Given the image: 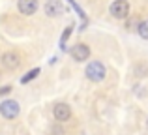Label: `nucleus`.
Wrapping results in <instances>:
<instances>
[{"label": "nucleus", "mask_w": 148, "mask_h": 135, "mask_svg": "<svg viewBox=\"0 0 148 135\" xmlns=\"http://www.w3.org/2000/svg\"><path fill=\"white\" fill-rule=\"evenodd\" d=\"M69 55H71V58L77 60V62H84V60H88V56H90V49L84 43H79L69 51Z\"/></svg>", "instance_id": "obj_4"}, {"label": "nucleus", "mask_w": 148, "mask_h": 135, "mask_svg": "<svg viewBox=\"0 0 148 135\" xmlns=\"http://www.w3.org/2000/svg\"><path fill=\"white\" fill-rule=\"evenodd\" d=\"M11 92V86H2L0 88V96H6V94H10Z\"/></svg>", "instance_id": "obj_11"}, {"label": "nucleus", "mask_w": 148, "mask_h": 135, "mask_svg": "<svg viewBox=\"0 0 148 135\" xmlns=\"http://www.w3.org/2000/svg\"><path fill=\"white\" fill-rule=\"evenodd\" d=\"M137 32H139V36H141V38H145V40H148V19H146V21H143L141 25H139Z\"/></svg>", "instance_id": "obj_10"}, {"label": "nucleus", "mask_w": 148, "mask_h": 135, "mask_svg": "<svg viewBox=\"0 0 148 135\" xmlns=\"http://www.w3.org/2000/svg\"><path fill=\"white\" fill-rule=\"evenodd\" d=\"M45 13H47L49 17H58V15L64 13V4H62L60 0H47V4H45Z\"/></svg>", "instance_id": "obj_6"}, {"label": "nucleus", "mask_w": 148, "mask_h": 135, "mask_svg": "<svg viewBox=\"0 0 148 135\" xmlns=\"http://www.w3.org/2000/svg\"><path fill=\"white\" fill-rule=\"evenodd\" d=\"M17 8L23 15H32L38 10V0H19Z\"/></svg>", "instance_id": "obj_7"}, {"label": "nucleus", "mask_w": 148, "mask_h": 135, "mask_svg": "<svg viewBox=\"0 0 148 135\" xmlns=\"http://www.w3.org/2000/svg\"><path fill=\"white\" fill-rule=\"evenodd\" d=\"M38 73H40V68H34L32 71H28V73H26L25 77H23V79H21V83H23V84H26V83H28V81L36 79V77H38Z\"/></svg>", "instance_id": "obj_9"}, {"label": "nucleus", "mask_w": 148, "mask_h": 135, "mask_svg": "<svg viewBox=\"0 0 148 135\" xmlns=\"http://www.w3.org/2000/svg\"><path fill=\"white\" fill-rule=\"evenodd\" d=\"M2 66L8 68V69L19 68V56L15 55V53H6V55H2Z\"/></svg>", "instance_id": "obj_8"}, {"label": "nucleus", "mask_w": 148, "mask_h": 135, "mask_svg": "<svg viewBox=\"0 0 148 135\" xmlns=\"http://www.w3.org/2000/svg\"><path fill=\"white\" fill-rule=\"evenodd\" d=\"M146 126H148V122H146Z\"/></svg>", "instance_id": "obj_12"}, {"label": "nucleus", "mask_w": 148, "mask_h": 135, "mask_svg": "<svg viewBox=\"0 0 148 135\" xmlns=\"http://www.w3.org/2000/svg\"><path fill=\"white\" fill-rule=\"evenodd\" d=\"M53 114H54V118H56L58 122H66V120H69V116H71V109H69L68 103H56L54 109H53Z\"/></svg>", "instance_id": "obj_5"}, {"label": "nucleus", "mask_w": 148, "mask_h": 135, "mask_svg": "<svg viewBox=\"0 0 148 135\" xmlns=\"http://www.w3.org/2000/svg\"><path fill=\"white\" fill-rule=\"evenodd\" d=\"M130 13V4L127 0H114L111 4V15L116 19H126Z\"/></svg>", "instance_id": "obj_2"}, {"label": "nucleus", "mask_w": 148, "mask_h": 135, "mask_svg": "<svg viewBox=\"0 0 148 135\" xmlns=\"http://www.w3.org/2000/svg\"><path fill=\"white\" fill-rule=\"evenodd\" d=\"M19 111H21V107H19V103L13 101V99H6V101H2V105H0V114H2L4 118H8V120L17 118Z\"/></svg>", "instance_id": "obj_1"}, {"label": "nucleus", "mask_w": 148, "mask_h": 135, "mask_svg": "<svg viewBox=\"0 0 148 135\" xmlns=\"http://www.w3.org/2000/svg\"><path fill=\"white\" fill-rule=\"evenodd\" d=\"M86 77L90 81H103L105 77V66L101 62H92L86 66Z\"/></svg>", "instance_id": "obj_3"}]
</instances>
